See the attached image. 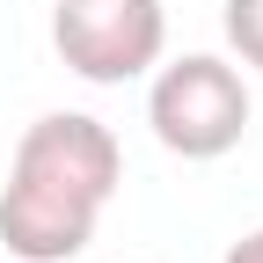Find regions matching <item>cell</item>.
Returning a JSON list of instances; mask_svg holds the SVG:
<instances>
[{
    "label": "cell",
    "mask_w": 263,
    "mask_h": 263,
    "mask_svg": "<svg viewBox=\"0 0 263 263\" xmlns=\"http://www.w3.org/2000/svg\"><path fill=\"white\" fill-rule=\"evenodd\" d=\"M124 183V146L103 117L88 110H51L15 139L8 161V190H0V241L22 263H73L103 205Z\"/></svg>",
    "instance_id": "obj_1"
},
{
    "label": "cell",
    "mask_w": 263,
    "mask_h": 263,
    "mask_svg": "<svg viewBox=\"0 0 263 263\" xmlns=\"http://www.w3.org/2000/svg\"><path fill=\"white\" fill-rule=\"evenodd\" d=\"M146 124H154V139L168 154L219 161V154H234L241 132H249V81L227 59H212V51H183L168 66H154Z\"/></svg>",
    "instance_id": "obj_2"
},
{
    "label": "cell",
    "mask_w": 263,
    "mask_h": 263,
    "mask_svg": "<svg viewBox=\"0 0 263 263\" xmlns=\"http://www.w3.org/2000/svg\"><path fill=\"white\" fill-rule=\"evenodd\" d=\"M51 44L95 88H124L161 66L168 51V8L161 0H59Z\"/></svg>",
    "instance_id": "obj_3"
},
{
    "label": "cell",
    "mask_w": 263,
    "mask_h": 263,
    "mask_svg": "<svg viewBox=\"0 0 263 263\" xmlns=\"http://www.w3.org/2000/svg\"><path fill=\"white\" fill-rule=\"evenodd\" d=\"M219 29L234 44V59L263 73V0H219Z\"/></svg>",
    "instance_id": "obj_4"
},
{
    "label": "cell",
    "mask_w": 263,
    "mask_h": 263,
    "mask_svg": "<svg viewBox=\"0 0 263 263\" xmlns=\"http://www.w3.org/2000/svg\"><path fill=\"white\" fill-rule=\"evenodd\" d=\"M219 263H263V227H249V234H241L234 249H227Z\"/></svg>",
    "instance_id": "obj_5"
}]
</instances>
